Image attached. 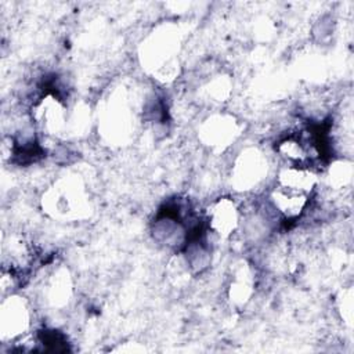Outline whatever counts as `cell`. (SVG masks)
<instances>
[{
  "instance_id": "obj_1",
  "label": "cell",
  "mask_w": 354,
  "mask_h": 354,
  "mask_svg": "<svg viewBox=\"0 0 354 354\" xmlns=\"http://www.w3.org/2000/svg\"><path fill=\"white\" fill-rule=\"evenodd\" d=\"M41 206L53 217L79 218L90 209L88 195L77 178H61L54 181L41 196Z\"/></svg>"
},
{
  "instance_id": "obj_2",
  "label": "cell",
  "mask_w": 354,
  "mask_h": 354,
  "mask_svg": "<svg viewBox=\"0 0 354 354\" xmlns=\"http://www.w3.org/2000/svg\"><path fill=\"white\" fill-rule=\"evenodd\" d=\"M178 39L169 29L153 32L142 47V62L160 82H169L178 69Z\"/></svg>"
},
{
  "instance_id": "obj_3",
  "label": "cell",
  "mask_w": 354,
  "mask_h": 354,
  "mask_svg": "<svg viewBox=\"0 0 354 354\" xmlns=\"http://www.w3.org/2000/svg\"><path fill=\"white\" fill-rule=\"evenodd\" d=\"M270 174V160L259 147H245L234 159L231 185L239 192H250L263 185Z\"/></svg>"
},
{
  "instance_id": "obj_4",
  "label": "cell",
  "mask_w": 354,
  "mask_h": 354,
  "mask_svg": "<svg viewBox=\"0 0 354 354\" xmlns=\"http://www.w3.org/2000/svg\"><path fill=\"white\" fill-rule=\"evenodd\" d=\"M32 307L26 297L14 292L3 296L0 310L1 342L7 344L24 339L32 326Z\"/></svg>"
},
{
  "instance_id": "obj_5",
  "label": "cell",
  "mask_w": 354,
  "mask_h": 354,
  "mask_svg": "<svg viewBox=\"0 0 354 354\" xmlns=\"http://www.w3.org/2000/svg\"><path fill=\"white\" fill-rule=\"evenodd\" d=\"M30 119L43 134L59 136L68 130V106L59 94L47 91L32 104Z\"/></svg>"
},
{
  "instance_id": "obj_6",
  "label": "cell",
  "mask_w": 354,
  "mask_h": 354,
  "mask_svg": "<svg viewBox=\"0 0 354 354\" xmlns=\"http://www.w3.org/2000/svg\"><path fill=\"white\" fill-rule=\"evenodd\" d=\"M239 137V123L232 115L212 113L198 129V138L212 151H224Z\"/></svg>"
},
{
  "instance_id": "obj_7",
  "label": "cell",
  "mask_w": 354,
  "mask_h": 354,
  "mask_svg": "<svg viewBox=\"0 0 354 354\" xmlns=\"http://www.w3.org/2000/svg\"><path fill=\"white\" fill-rule=\"evenodd\" d=\"M242 212L230 196H220L209 203L206 223L209 231L220 239L231 238L242 225Z\"/></svg>"
},
{
  "instance_id": "obj_8",
  "label": "cell",
  "mask_w": 354,
  "mask_h": 354,
  "mask_svg": "<svg viewBox=\"0 0 354 354\" xmlns=\"http://www.w3.org/2000/svg\"><path fill=\"white\" fill-rule=\"evenodd\" d=\"M267 199L268 206L275 213L277 218L283 221H297L307 212L311 196L274 185L270 189Z\"/></svg>"
},
{
  "instance_id": "obj_9",
  "label": "cell",
  "mask_w": 354,
  "mask_h": 354,
  "mask_svg": "<svg viewBox=\"0 0 354 354\" xmlns=\"http://www.w3.org/2000/svg\"><path fill=\"white\" fill-rule=\"evenodd\" d=\"M318 183V174L314 169L283 165L275 173L274 185L313 196V194L317 191Z\"/></svg>"
},
{
  "instance_id": "obj_10",
  "label": "cell",
  "mask_w": 354,
  "mask_h": 354,
  "mask_svg": "<svg viewBox=\"0 0 354 354\" xmlns=\"http://www.w3.org/2000/svg\"><path fill=\"white\" fill-rule=\"evenodd\" d=\"M253 274L249 266L241 264L230 285V299L235 304H246L253 293Z\"/></svg>"
},
{
  "instance_id": "obj_11",
  "label": "cell",
  "mask_w": 354,
  "mask_h": 354,
  "mask_svg": "<svg viewBox=\"0 0 354 354\" xmlns=\"http://www.w3.org/2000/svg\"><path fill=\"white\" fill-rule=\"evenodd\" d=\"M72 292V283L68 272L65 270H59L55 272L47 283V301L53 306L61 307L69 301Z\"/></svg>"
},
{
  "instance_id": "obj_12",
  "label": "cell",
  "mask_w": 354,
  "mask_h": 354,
  "mask_svg": "<svg viewBox=\"0 0 354 354\" xmlns=\"http://www.w3.org/2000/svg\"><path fill=\"white\" fill-rule=\"evenodd\" d=\"M326 184L332 191L348 189L353 183V166L351 162L346 159L336 160L330 163L326 171Z\"/></svg>"
},
{
  "instance_id": "obj_13",
  "label": "cell",
  "mask_w": 354,
  "mask_h": 354,
  "mask_svg": "<svg viewBox=\"0 0 354 354\" xmlns=\"http://www.w3.org/2000/svg\"><path fill=\"white\" fill-rule=\"evenodd\" d=\"M339 311L343 318V321L351 326V319H353V295L351 289H346L342 293V297H339Z\"/></svg>"
}]
</instances>
